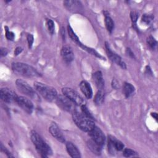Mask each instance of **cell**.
I'll return each instance as SVG.
<instances>
[{
	"instance_id": "obj_37",
	"label": "cell",
	"mask_w": 158,
	"mask_h": 158,
	"mask_svg": "<svg viewBox=\"0 0 158 158\" xmlns=\"http://www.w3.org/2000/svg\"><path fill=\"white\" fill-rule=\"evenodd\" d=\"M22 50H23V49H22L21 47H20V46L17 47V48L15 49V51H14V55H15V56L19 55L20 53H21V52L22 51Z\"/></svg>"
},
{
	"instance_id": "obj_24",
	"label": "cell",
	"mask_w": 158,
	"mask_h": 158,
	"mask_svg": "<svg viewBox=\"0 0 158 158\" xmlns=\"http://www.w3.org/2000/svg\"><path fill=\"white\" fill-rule=\"evenodd\" d=\"M146 42L148 45L149 46V47L152 49L154 50L156 49V48H157V42L156 41V40L152 36V35H149L146 40Z\"/></svg>"
},
{
	"instance_id": "obj_31",
	"label": "cell",
	"mask_w": 158,
	"mask_h": 158,
	"mask_svg": "<svg viewBox=\"0 0 158 158\" xmlns=\"http://www.w3.org/2000/svg\"><path fill=\"white\" fill-rule=\"evenodd\" d=\"M80 107H81V112H83L85 115H86L88 116V117H89V118H92V119H94V118H93L92 114H91V112H89V110L88 109V108L86 107V106L85 104V105H83V106H80Z\"/></svg>"
},
{
	"instance_id": "obj_32",
	"label": "cell",
	"mask_w": 158,
	"mask_h": 158,
	"mask_svg": "<svg viewBox=\"0 0 158 158\" xmlns=\"http://www.w3.org/2000/svg\"><path fill=\"white\" fill-rule=\"evenodd\" d=\"M27 42H28V48H31L33 46V41H34V38L33 36L31 34H28L27 36Z\"/></svg>"
},
{
	"instance_id": "obj_3",
	"label": "cell",
	"mask_w": 158,
	"mask_h": 158,
	"mask_svg": "<svg viewBox=\"0 0 158 158\" xmlns=\"http://www.w3.org/2000/svg\"><path fill=\"white\" fill-rule=\"evenodd\" d=\"M72 118L77 126L86 132H89L95 126L93 119L77 110L72 114Z\"/></svg>"
},
{
	"instance_id": "obj_1",
	"label": "cell",
	"mask_w": 158,
	"mask_h": 158,
	"mask_svg": "<svg viewBox=\"0 0 158 158\" xmlns=\"http://www.w3.org/2000/svg\"><path fill=\"white\" fill-rule=\"evenodd\" d=\"M31 140L33 142L36 149L42 157H48L51 155L52 151L50 146L43 140L41 136L35 130L30 132Z\"/></svg>"
},
{
	"instance_id": "obj_2",
	"label": "cell",
	"mask_w": 158,
	"mask_h": 158,
	"mask_svg": "<svg viewBox=\"0 0 158 158\" xmlns=\"http://www.w3.org/2000/svg\"><path fill=\"white\" fill-rule=\"evenodd\" d=\"M13 72L19 75L28 77L36 78L41 76V73L32 66L22 62H14L12 64Z\"/></svg>"
},
{
	"instance_id": "obj_9",
	"label": "cell",
	"mask_w": 158,
	"mask_h": 158,
	"mask_svg": "<svg viewBox=\"0 0 158 158\" xmlns=\"http://www.w3.org/2000/svg\"><path fill=\"white\" fill-rule=\"evenodd\" d=\"M88 133L91 139L102 146L104 145L106 137L102 131L98 127L95 125Z\"/></svg>"
},
{
	"instance_id": "obj_5",
	"label": "cell",
	"mask_w": 158,
	"mask_h": 158,
	"mask_svg": "<svg viewBox=\"0 0 158 158\" xmlns=\"http://www.w3.org/2000/svg\"><path fill=\"white\" fill-rule=\"evenodd\" d=\"M16 86L19 90L24 94L25 95L31 98V99H35L36 101H40V98L36 91L28 85V83L22 80V79H17L15 81Z\"/></svg>"
},
{
	"instance_id": "obj_36",
	"label": "cell",
	"mask_w": 158,
	"mask_h": 158,
	"mask_svg": "<svg viewBox=\"0 0 158 158\" xmlns=\"http://www.w3.org/2000/svg\"><path fill=\"white\" fill-rule=\"evenodd\" d=\"M8 51L5 48H1V56L4 57L7 54Z\"/></svg>"
},
{
	"instance_id": "obj_38",
	"label": "cell",
	"mask_w": 158,
	"mask_h": 158,
	"mask_svg": "<svg viewBox=\"0 0 158 158\" xmlns=\"http://www.w3.org/2000/svg\"><path fill=\"white\" fill-rule=\"evenodd\" d=\"M145 73L148 75H150L151 76H152V72L151 69L150 68V67L149 65H147L146 67V70H145Z\"/></svg>"
},
{
	"instance_id": "obj_14",
	"label": "cell",
	"mask_w": 158,
	"mask_h": 158,
	"mask_svg": "<svg viewBox=\"0 0 158 158\" xmlns=\"http://www.w3.org/2000/svg\"><path fill=\"white\" fill-rule=\"evenodd\" d=\"M60 54L62 59L67 63L71 62L74 59V54L72 49L67 45H65L62 48Z\"/></svg>"
},
{
	"instance_id": "obj_20",
	"label": "cell",
	"mask_w": 158,
	"mask_h": 158,
	"mask_svg": "<svg viewBox=\"0 0 158 158\" xmlns=\"http://www.w3.org/2000/svg\"><path fill=\"white\" fill-rule=\"evenodd\" d=\"M78 46H79L80 47H81L83 50L86 51V52H88V53L91 54V55L93 56H94L95 57L99 58V59H105L104 57H103L101 54H100L99 53H98L94 49H93L91 48H89L88 46H86L84 44H83L81 42L78 44Z\"/></svg>"
},
{
	"instance_id": "obj_18",
	"label": "cell",
	"mask_w": 158,
	"mask_h": 158,
	"mask_svg": "<svg viewBox=\"0 0 158 158\" xmlns=\"http://www.w3.org/2000/svg\"><path fill=\"white\" fill-rule=\"evenodd\" d=\"M135 91V86L128 82H125L123 85V93L127 98L133 96Z\"/></svg>"
},
{
	"instance_id": "obj_35",
	"label": "cell",
	"mask_w": 158,
	"mask_h": 158,
	"mask_svg": "<svg viewBox=\"0 0 158 158\" xmlns=\"http://www.w3.org/2000/svg\"><path fill=\"white\" fill-rule=\"evenodd\" d=\"M112 86L114 89H117L119 87V83L117 80L113 79L112 81Z\"/></svg>"
},
{
	"instance_id": "obj_8",
	"label": "cell",
	"mask_w": 158,
	"mask_h": 158,
	"mask_svg": "<svg viewBox=\"0 0 158 158\" xmlns=\"http://www.w3.org/2000/svg\"><path fill=\"white\" fill-rule=\"evenodd\" d=\"M105 48L106 49V53L107 54L108 57L114 63H115L117 65H119L120 67H122L123 69H127V65L125 62H123L122 60V58L120 56H118L117 54H116L115 52H114L110 46L109 44L107 42H105Z\"/></svg>"
},
{
	"instance_id": "obj_16",
	"label": "cell",
	"mask_w": 158,
	"mask_h": 158,
	"mask_svg": "<svg viewBox=\"0 0 158 158\" xmlns=\"http://www.w3.org/2000/svg\"><path fill=\"white\" fill-rule=\"evenodd\" d=\"M80 88L86 98L90 99L92 98L93 90L91 85L88 81L85 80L81 81L80 83Z\"/></svg>"
},
{
	"instance_id": "obj_25",
	"label": "cell",
	"mask_w": 158,
	"mask_h": 158,
	"mask_svg": "<svg viewBox=\"0 0 158 158\" xmlns=\"http://www.w3.org/2000/svg\"><path fill=\"white\" fill-rule=\"evenodd\" d=\"M139 17V14L136 11H131L130 12V18L131 20L133 28L136 30H138V28L136 26V22Z\"/></svg>"
},
{
	"instance_id": "obj_34",
	"label": "cell",
	"mask_w": 158,
	"mask_h": 158,
	"mask_svg": "<svg viewBox=\"0 0 158 158\" xmlns=\"http://www.w3.org/2000/svg\"><path fill=\"white\" fill-rule=\"evenodd\" d=\"M126 54L131 58L132 59H135V56L133 53V52L132 51V50L130 48H127L126 49Z\"/></svg>"
},
{
	"instance_id": "obj_22",
	"label": "cell",
	"mask_w": 158,
	"mask_h": 158,
	"mask_svg": "<svg viewBox=\"0 0 158 158\" xmlns=\"http://www.w3.org/2000/svg\"><path fill=\"white\" fill-rule=\"evenodd\" d=\"M106 27L109 33H112L114 28V23L112 18L109 15H106L104 19Z\"/></svg>"
},
{
	"instance_id": "obj_19",
	"label": "cell",
	"mask_w": 158,
	"mask_h": 158,
	"mask_svg": "<svg viewBox=\"0 0 158 158\" xmlns=\"http://www.w3.org/2000/svg\"><path fill=\"white\" fill-rule=\"evenodd\" d=\"M87 145L89 148V149L95 154L96 155H100L102 149V146L98 144L96 142L93 141L92 139H89L87 142Z\"/></svg>"
},
{
	"instance_id": "obj_12",
	"label": "cell",
	"mask_w": 158,
	"mask_h": 158,
	"mask_svg": "<svg viewBox=\"0 0 158 158\" xmlns=\"http://www.w3.org/2000/svg\"><path fill=\"white\" fill-rule=\"evenodd\" d=\"M49 131L51 135L55 138L57 140L60 141V143H65V136H64L62 132L59 128V127L57 125L56 123H52L51 124L49 128Z\"/></svg>"
},
{
	"instance_id": "obj_6",
	"label": "cell",
	"mask_w": 158,
	"mask_h": 158,
	"mask_svg": "<svg viewBox=\"0 0 158 158\" xmlns=\"http://www.w3.org/2000/svg\"><path fill=\"white\" fill-rule=\"evenodd\" d=\"M55 100L57 105L62 110L72 114L77 111V105L65 95H57Z\"/></svg>"
},
{
	"instance_id": "obj_11",
	"label": "cell",
	"mask_w": 158,
	"mask_h": 158,
	"mask_svg": "<svg viewBox=\"0 0 158 158\" xmlns=\"http://www.w3.org/2000/svg\"><path fill=\"white\" fill-rule=\"evenodd\" d=\"M15 102L28 114H30L33 112L34 106L31 101L28 98L24 96H18Z\"/></svg>"
},
{
	"instance_id": "obj_33",
	"label": "cell",
	"mask_w": 158,
	"mask_h": 158,
	"mask_svg": "<svg viewBox=\"0 0 158 158\" xmlns=\"http://www.w3.org/2000/svg\"><path fill=\"white\" fill-rule=\"evenodd\" d=\"M1 152H4V153L7 155V157H14V156L11 154V153H10V152H9V151L6 149V148H5V147L3 146L2 143H1Z\"/></svg>"
},
{
	"instance_id": "obj_30",
	"label": "cell",
	"mask_w": 158,
	"mask_h": 158,
	"mask_svg": "<svg viewBox=\"0 0 158 158\" xmlns=\"http://www.w3.org/2000/svg\"><path fill=\"white\" fill-rule=\"evenodd\" d=\"M5 28V31H6V38L8 40H10V41H13L15 38V35L14 33L10 31L8 27L6 26L4 27Z\"/></svg>"
},
{
	"instance_id": "obj_17",
	"label": "cell",
	"mask_w": 158,
	"mask_h": 158,
	"mask_svg": "<svg viewBox=\"0 0 158 158\" xmlns=\"http://www.w3.org/2000/svg\"><path fill=\"white\" fill-rule=\"evenodd\" d=\"M66 149L68 154L72 157H80L81 155L77 146L72 142H67L66 143Z\"/></svg>"
},
{
	"instance_id": "obj_15",
	"label": "cell",
	"mask_w": 158,
	"mask_h": 158,
	"mask_svg": "<svg viewBox=\"0 0 158 158\" xmlns=\"http://www.w3.org/2000/svg\"><path fill=\"white\" fill-rule=\"evenodd\" d=\"M93 80L99 89H103L104 87V80L102 72L101 71H96L92 75Z\"/></svg>"
},
{
	"instance_id": "obj_10",
	"label": "cell",
	"mask_w": 158,
	"mask_h": 158,
	"mask_svg": "<svg viewBox=\"0 0 158 158\" xmlns=\"http://www.w3.org/2000/svg\"><path fill=\"white\" fill-rule=\"evenodd\" d=\"M1 100L6 103H12L16 101L17 95L12 89L8 88H2L0 91Z\"/></svg>"
},
{
	"instance_id": "obj_21",
	"label": "cell",
	"mask_w": 158,
	"mask_h": 158,
	"mask_svg": "<svg viewBox=\"0 0 158 158\" xmlns=\"http://www.w3.org/2000/svg\"><path fill=\"white\" fill-rule=\"evenodd\" d=\"M104 92L103 89H99L94 98V102L97 106H100L102 104L104 100Z\"/></svg>"
},
{
	"instance_id": "obj_23",
	"label": "cell",
	"mask_w": 158,
	"mask_h": 158,
	"mask_svg": "<svg viewBox=\"0 0 158 158\" xmlns=\"http://www.w3.org/2000/svg\"><path fill=\"white\" fill-rule=\"evenodd\" d=\"M67 31H68V34H69V36L70 38V39L78 45L80 43L79 38L76 35V33L73 31L72 28L69 25L67 26Z\"/></svg>"
},
{
	"instance_id": "obj_27",
	"label": "cell",
	"mask_w": 158,
	"mask_h": 158,
	"mask_svg": "<svg viewBox=\"0 0 158 158\" xmlns=\"http://www.w3.org/2000/svg\"><path fill=\"white\" fill-rule=\"evenodd\" d=\"M154 19V16L150 14H144L143 15L142 18H141V21L145 23L146 25H149L151 23V22Z\"/></svg>"
},
{
	"instance_id": "obj_7",
	"label": "cell",
	"mask_w": 158,
	"mask_h": 158,
	"mask_svg": "<svg viewBox=\"0 0 158 158\" xmlns=\"http://www.w3.org/2000/svg\"><path fill=\"white\" fill-rule=\"evenodd\" d=\"M62 92L64 95L70 99L72 102H73L77 106H81L85 104V101L84 99L74 89L70 88L65 87L62 89Z\"/></svg>"
},
{
	"instance_id": "obj_26",
	"label": "cell",
	"mask_w": 158,
	"mask_h": 158,
	"mask_svg": "<svg viewBox=\"0 0 158 158\" xmlns=\"http://www.w3.org/2000/svg\"><path fill=\"white\" fill-rule=\"evenodd\" d=\"M123 156L126 157H135L138 156L137 152H136L135 151L130 149V148H125L123 151Z\"/></svg>"
},
{
	"instance_id": "obj_39",
	"label": "cell",
	"mask_w": 158,
	"mask_h": 158,
	"mask_svg": "<svg viewBox=\"0 0 158 158\" xmlns=\"http://www.w3.org/2000/svg\"><path fill=\"white\" fill-rule=\"evenodd\" d=\"M151 115L156 120H157V114L156 112H151Z\"/></svg>"
},
{
	"instance_id": "obj_29",
	"label": "cell",
	"mask_w": 158,
	"mask_h": 158,
	"mask_svg": "<svg viewBox=\"0 0 158 158\" xmlns=\"http://www.w3.org/2000/svg\"><path fill=\"white\" fill-rule=\"evenodd\" d=\"M46 24H47L49 32L51 35H53L55 31V26H54V22L51 19H48L46 21Z\"/></svg>"
},
{
	"instance_id": "obj_13",
	"label": "cell",
	"mask_w": 158,
	"mask_h": 158,
	"mask_svg": "<svg viewBox=\"0 0 158 158\" xmlns=\"http://www.w3.org/2000/svg\"><path fill=\"white\" fill-rule=\"evenodd\" d=\"M64 6L65 8L72 12H80L82 10V4L78 1H64Z\"/></svg>"
},
{
	"instance_id": "obj_4",
	"label": "cell",
	"mask_w": 158,
	"mask_h": 158,
	"mask_svg": "<svg viewBox=\"0 0 158 158\" xmlns=\"http://www.w3.org/2000/svg\"><path fill=\"white\" fill-rule=\"evenodd\" d=\"M33 86L36 91L46 100L52 101L56 99L57 93L54 88L38 81L34 82Z\"/></svg>"
},
{
	"instance_id": "obj_28",
	"label": "cell",
	"mask_w": 158,
	"mask_h": 158,
	"mask_svg": "<svg viewBox=\"0 0 158 158\" xmlns=\"http://www.w3.org/2000/svg\"><path fill=\"white\" fill-rule=\"evenodd\" d=\"M114 145L116 151H120L123 149V148H124L123 143L122 141L118 140L115 137H114Z\"/></svg>"
}]
</instances>
